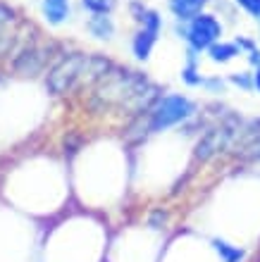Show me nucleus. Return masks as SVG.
Here are the masks:
<instances>
[{
	"label": "nucleus",
	"mask_w": 260,
	"mask_h": 262,
	"mask_svg": "<svg viewBox=\"0 0 260 262\" xmlns=\"http://www.w3.org/2000/svg\"><path fill=\"white\" fill-rule=\"evenodd\" d=\"M110 67H112V64H110L105 57H101V55H89V53H69V55H65L60 62L50 69L48 81H46V83H48L50 93L62 96V93H67V91L72 89V86H74L82 76L96 74L98 79H101L105 72H110Z\"/></svg>",
	"instance_id": "nucleus-1"
},
{
	"label": "nucleus",
	"mask_w": 260,
	"mask_h": 262,
	"mask_svg": "<svg viewBox=\"0 0 260 262\" xmlns=\"http://www.w3.org/2000/svg\"><path fill=\"white\" fill-rule=\"evenodd\" d=\"M153 83L146 81L144 74L129 72V69H110L101 76L96 89V98L103 105H119V107H134L141 93L151 89Z\"/></svg>",
	"instance_id": "nucleus-2"
},
{
	"label": "nucleus",
	"mask_w": 260,
	"mask_h": 262,
	"mask_svg": "<svg viewBox=\"0 0 260 262\" xmlns=\"http://www.w3.org/2000/svg\"><path fill=\"white\" fill-rule=\"evenodd\" d=\"M193 112H196V105L189 98L172 93V96L160 98L151 110L146 112V119L141 117V122L146 124V131L155 134V131H165L170 126H177L186 119H191Z\"/></svg>",
	"instance_id": "nucleus-3"
},
{
	"label": "nucleus",
	"mask_w": 260,
	"mask_h": 262,
	"mask_svg": "<svg viewBox=\"0 0 260 262\" xmlns=\"http://www.w3.org/2000/svg\"><path fill=\"white\" fill-rule=\"evenodd\" d=\"M179 34L189 41V48L191 50L203 53V50H208L210 46H215V43L219 41L222 24H219L212 14L201 12V14H196L191 21H186V27L179 29Z\"/></svg>",
	"instance_id": "nucleus-4"
},
{
	"label": "nucleus",
	"mask_w": 260,
	"mask_h": 262,
	"mask_svg": "<svg viewBox=\"0 0 260 262\" xmlns=\"http://www.w3.org/2000/svg\"><path fill=\"white\" fill-rule=\"evenodd\" d=\"M229 138H232V129H229V126H225V124L212 126L206 136L198 141V145H196V158L210 160L215 152H219L227 143H229Z\"/></svg>",
	"instance_id": "nucleus-5"
},
{
	"label": "nucleus",
	"mask_w": 260,
	"mask_h": 262,
	"mask_svg": "<svg viewBox=\"0 0 260 262\" xmlns=\"http://www.w3.org/2000/svg\"><path fill=\"white\" fill-rule=\"evenodd\" d=\"M46 55L38 48H24L14 60V72H19L22 76H34L41 72Z\"/></svg>",
	"instance_id": "nucleus-6"
},
{
	"label": "nucleus",
	"mask_w": 260,
	"mask_h": 262,
	"mask_svg": "<svg viewBox=\"0 0 260 262\" xmlns=\"http://www.w3.org/2000/svg\"><path fill=\"white\" fill-rule=\"evenodd\" d=\"M41 12L48 24L60 27L69 17V0H41Z\"/></svg>",
	"instance_id": "nucleus-7"
},
{
	"label": "nucleus",
	"mask_w": 260,
	"mask_h": 262,
	"mask_svg": "<svg viewBox=\"0 0 260 262\" xmlns=\"http://www.w3.org/2000/svg\"><path fill=\"white\" fill-rule=\"evenodd\" d=\"M155 41H157L155 31H151V29H146V27L138 29L136 36H134V41H131V50H134L136 60H148V57H151L153 46H155Z\"/></svg>",
	"instance_id": "nucleus-8"
},
{
	"label": "nucleus",
	"mask_w": 260,
	"mask_h": 262,
	"mask_svg": "<svg viewBox=\"0 0 260 262\" xmlns=\"http://www.w3.org/2000/svg\"><path fill=\"white\" fill-rule=\"evenodd\" d=\"M208 0H170V10L179 21H191L201 10L206 7Z\"/></svg>",
	"instance_id": "nucleus-9"
},
{
	"label": "nucleus",
	"mask_w": 260,
	"mask_h": 262,
	"mask_svg": "<svg viewBox=\"0 0 260 262\" xmlns=\"http://www.w3.org/2000/svg\"><path fill=\"white\" fill-rule=\"evenodd\" d=\"M208 55H210L212 62L227 64V62H232V60H234L236 55H241V48L236 46V43L217 41L215 46H210V48H208Z\"/></svg>",
	"instance_id": "nucleus-10"
},
{
	"label": "nucleus",
	"mask_w": 260,
	"mask_h": 262,
	"mask_svg": "<svg viewBox=\"0 0 260 262\" xmlns=\"http://www.w3.org/2000/svg\"><path fill=\"white\" fill-rule=\"evenodd\" d=\"M89 31L101 41H110L115 36V24L110 19V14H93L89 19Z\"/></svg>",
	"instance_id": "nucleus-11"
},
{
	"label": "nucleus",
	"mask_w": 260,
	"mask_h": 262,
	"mask_svg": "<svg viewBox=\"0 0 260 262\" xmlns=\"http://www.w3.org/2000/svg\"><path fill=\"white\" fill-rule=\"evenodd\" d=\"M212 248H215V253L219 255V260H222V262H241L244 257H246L244 248L232 246V243L222 241V238H212Z\"/></svg>",
	"instance_id": "nucleus-12"
},
{
	"label": "nucleus",
	"mask_w": 260,
	"mask_h": 262,
	"mask_svg": "<svg viewBox=\"0 0 260 262\" xmlns=\"http://www.w3.org/2000/svg\"><path fill=\"white\" fill-rule=\"evenodd\" d=\"M239 155L244 160H260V124H253V134L246 138Z\"/></svg>",
	"instance_id": "nucleus-13"
},
{
	"label": "nucleus",
	"mask_w": 260,
	"mask_h": 262,
	"mask_svg": "<svg viewBox=\"0 0 260 262\" xmlns=\"http://www.w3.org/2000/svg\"><path fill=\"white\" fill-rule=\"evenodd\" d=\"M82 3L91 14H110L117 5L115 0H82Z\"/></svg>",
	"instance_id": "nucleus-14"
},
{
	"label": "nucleus",
	"mask_w": 260,
	"mask_h": 262,
	"mask_svg": "<svg viewBox=\"0 0 260 262\" xmlns=\"http://www.w3.org/2000/svg\"><path fill=\"white\" fill-rule=\"evenodd\" d=\"M14 41H17V34H14L12 29H0V60L12 53Z\"/></svg>",
	"instance_id": "nucleus-15"
},
{
	"label": "nucleus",
	"mask_w": 260,
	"mask_h": 262,
	"mask_svg": "<svg viewBox=\"0 0 260 262\" xmlns=\"http://www.w3.org/2000/svg\"><path fill=\"white\" fill-rule=\"evenodd\" d=\"M141 27L151 29L155 34H160V29H163V17L155 12V10H146L144 17H141Z\"/></svg>",
	"instance_id": "nucleus-16"
},
{
	"label": "nucleus",
	"mask_w": 260,
	"mask_h": 262,
	"mask_svg": "<svg viewBox=\"0 0 260 262\" xmlns=\"http://www.w3.org/2000/svg\"><path fill=\"white\" fill-rule=\"evenodd\" d=\"M182 79H184L189 86H201V83L206 81L203 76L198 74V69H196V64H186V69L182 72Z\"/></svg>",
	"instance_id": "nucleus-17"
},
{
	"label": "nucleus",
	"mask_w": 260,
	"mask_h": 262,
	"mask_svg": "<svg viewBox=\"0 0 260 262\" xmlns=\"http://www.w3.org/2000/svg\"><path fill=\"white\" fill-rule=\"evenodd\" d=\"M248 14H253L255 19H260V0H236Z\"/></svg>",
	"instance_id": "nucleus-18"
},
{
	"label": "nucleus",
	"mask_w": 260,
	"mask_h": 262,
	"mask_svg": "<svg viewBox=\"0 0 260 262\" xmlns=\"http://www.w3.org/2000/svg\"><path fill=\"white\" fill-rule=\"evenodd\" d=\"M232 81L236 83V86H241V89H253V74H234Z\"/></svg>",
	"instance_id": "nucleus-19"
},
{
	"label": "nucleus",
	"mask_w": 260,
	"mask_h": 262,
	"mask_svg": "<svg viewBox=\"0 0 260 262\" xmlns=\"http://www.w3.org/2000/svg\"><path fill=\"white\" fill-rule=\"evenodd\" d=\"M203 83H206V86H208V89H212V91H222V86H225V83H222V81H219V79H208V81H203Z\"/></svg>",
	"instance_id": "nucleus-20"
},
{
	"label": "nucleus",
	"mask_w": 260,
	"mask_h": 262,
	"mask_svg": "<svg viewBox=\"0 0 260 262\" xmlns=\"http://www.w3.org/2000/svg\"><path fill=\"white\" fill-rule=\"evenodd\" d=\"M248 62L253 64V67H260V50H251V55H248Z\"/></svg>",
	"instance_id": "nucleus-21"
},
{
	"label": "nucleus",
	"mask_w": 260,
	"mask_h": 262,
	"mask_svg": "<svg viewBox=\"0 0 260 262\" xmlns=\"http://www.w3.org/2000/svg\"><path fill=\"white\" fill-rule=\"evenodd\" d=\"M253 89L260 93V67H255V72H253Z\"/></svg>",
	"instance_id": "nucleus-22"
}]
</instances>
